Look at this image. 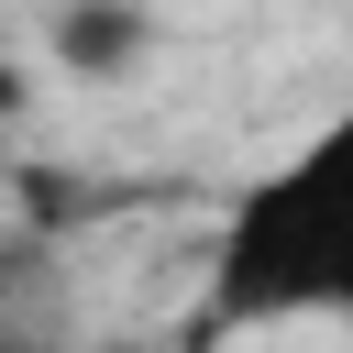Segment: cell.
<instances>
[{"label":"cell","mask_w":353,"mask_h":353,"mask_svg":"<svg viewBox=\"0 0 353 353\" xmlns=\"http://www.w3.org/2000/svg\"><path fill=\"white\" fill-rule=\"evenodd\" d=\"M22 110H33V44L0 22V121H22Z\"/></svg>","instance_id":"3957f363"},{"label":"cell","mask_w":353,"mask_h":353,"mask_svg":"<svg viewBox=\"0 0 353 353\" xmlns=\"http://www.w3.org/2000/svg\"><path fill=\"white\" fill-rule=\"evenodd\" d=\"M143 55H154V11H143V0H55V33H44V66H55V77L110 88V77H132Z\"/></svg>","instance_id":"7a4b0ae2"},{"label":"cell","mask_w":353,"mask_h":353,"mask_svg":"<svg viewBox=\"0 0 353 353\" xmlns=\"http://www.w3.org/2000/svg\"><path fill=\"white\" fill-rule=\"evenodd\" d=\"M210 320L221 331L353 320V88L232 188L210 232Z\"/></svg>","instance_id":"6da1fadb"}]
</instances>
